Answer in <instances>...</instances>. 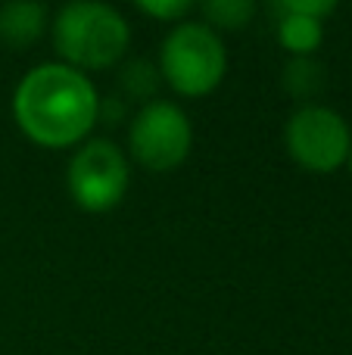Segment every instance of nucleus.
<instances>
[{
  "instance_id": "f257e3e1",
  "label": "nucleus",
  "mask_w": 352,
  "mask_h": 355,
  "mask_svg": "<svg viewBox=\"0 0 352 355\" xmlns=\"http://www.w3.org/2000/svg\"><path fill=\"white\" fill-rule=\"evenodd\" d=\"M12 122L44 150L81 147L100 125V91L66 62H37L12 91Z\"/></svg>"
},
{
  "instance_id": "f03ea898",
  "label": "nucleus",
  "mask_w": 352,
  "mask_h": 355,
  "mask_svg": "<svg viewBox=\"0 0 352 355\" xmlns=\"http://www.w3.org/2000/svg\"><path fill=\"white\" fill-rule=\"evenodd\" d=\"M50 35L60 62L78 72L122 66L131 47V25L112 3L72 0L50 16Z\"/></svg>"
},
{
  "instance_id": "7ed1b4c3",
  "label": "nucleus",
  "mask_w": 352,
  "mask_h": 355,
  "mask_svg": "<svg viewBox=\"0 0 352 355\" xmlns=\"http://www.w3.org/2000/svg\"><path fill=\"white\" fill-rule=\"evenodd\" d=\"M156 69L178 97L200 100L222 87L228 75V50L218 31H212L206 22L187 19L172 25L162 37Z\"/></svg>"
},
{
  "instance_id": "20e7f679",
  "label": "nucleus",
  "mask_w": 352,
  "mask_h": 355,
  "mask_svg": "<svg viewBox=\"0 0 352 355\" xmlns=\"http://www.w3.org/2000/svg\"><path fill=\"white\" fill-rule=\"evenodd\" d=\"M131 187V166L128 156L118 144L106 141V137H94L85 141L72 153L66 168V190L69 200L91 215L112 212L122 206Z\"/></svg>"
},
{
  "instance_id": "39448f33",
  "label": "nucleus",
  "mask_w": 352,
  "mask_h": 355,
  "mask_svg": "<svg viewBox=\"0 0 352 355\" xmlns=\"http://www.w3.org/2000/svg\"><path fill=\"white\" fill-rule=\"evenodd\" d=\"M193 150L191 116L172 100L143 103L128 122V153L153 175L175 172Z\"/></svg>"
},
{
  "instance_id": "423d86ee",
  "label": "nucleus",
  "mask_w": 352,
  "mask_h": 355,
  "mask_svg": "<svg viewBox=\"0 0 352 355\" xmlns=\"http://www.w3.org/2000/svg\"><path fill=\"white\" fill-rule=\"evenodd\" d=\"M284 147L299 168L312 175H331L346 166L352 131L337 110L324 103H306L287 119Z\"/></svg>"
},
{
  "instance_id": "0eeeda50",
  "label": "nucleus",
  "mask_w": 352,
  "mask_h": 355,
  "mask_svg": "<svg viewBox=\"0 0 352 355\" xmlns=\"http://www.w3.org/2000/svg\"><path fill=\"white\" fill-rule=\"evenodd\" d=\"M274 35L290 56H315L324 41V22L337 12L334 0H274Z\"/></svg>"
},
{
  "instance_id": "6e6552de",
  "label": "nucleus",
  "mask_w": 352,
  "mask_h": 355,
  "mask_svg": "<svg viewBox=\"0 0 352 355\" xmlns=\"http://www.w3.org/2000/svg\"><path fill=\"white\" fill-rule=\"evenodd\" d=\"M50 31V6L37 0H12L0 6V44L12 53L28 50Z\"/></svg>"
},
{
  "instance_id": "1a4fd4ad",
  "label": "nucleus",
  "mask_w": 352,
  "mask_h": 355,
  "mask_svg": "<svg viewBox=\"0 0 352 355\" xmlns=\"http://www.w3.org/2000/svg\"><path fill=\"white\" fill-rule=\"evenodd\" d=\"M281 85L290 97L303 100V106L309 100H315L318 94L328 85V69L315 60V56H290L284 66V75H281Z\"/></svg>"
},
{
  "instance_id": "9d476101",
  "label": "nucleus",
  "mask_w": 352,
  "mask_h": 355,
  "mask_svg": "<svg viewBox=\"0 0 352 355\" xmlns=\"http://www.w3.org/2000/svg\"><path fill=\"white\" fill-rule=\"evenodd\" d=\"M162 75L159 69L150 60H125L118 66V97L128 103V100H137V103H153L156 94H159Z\"/></svg>"
},
{
  "instance_id": "9b49d317",
  "label": "nucleus",
  "mask_w": 352,
  "mask_h": 355,
  "mask_svg": "<svg viewBox=\"0 0 352 355\" xmlns=\"http://www.w3.org/2000/svg\"><path fill=\"white\" fill-rule=\"evenodd\" d=\"M200 12H203L200 22H206L212 31L222 35V31L247 28V22L256 16V3L253 0H206Z\"/></svg>"
},
{
  "instance_id": "f8f14e48",
  "label": "nucleus",
  "mask_w": 352,
  "mask_h": 355,
  "mask_svg": "<svg viewBox=\"0 0 352 355\" xmlns=\"http://www.w3.org/2000/svg\"><path fill=\"white\" fill-rule=\"evenodd\" d=\"M137 10L147 19H153V22L178 25V22H187V16L193 12V3L191 0H141Z\"/></svg>"
},
{
  "instance_id": "ddd939ff",
  "label": "nucleus",
  "mask_w": 352,
  "mask_h": 355,
  "mask_svg": "<svg viewBox=\"0 0 352 355\" xmlns=\"http://www.w3.org/2000/svg\"><path fill=\"white\" fill-rule=\"evenodd\" d=\"M346 168H349V172H352V150H349V159H346Z\"/></svg>"
}]
</instances>
